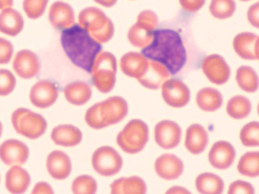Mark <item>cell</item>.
<instances>
[{
  "label": "cell",
  "instance_id": "cell-1",
  "mask_svg": "<svg viewBox=\"0 0 259 194\" xmlns=\"http://www.w3.org/2000/svg\"><path fill=\"white\" fill-rule=\"evenodd\" d=\"M142 54L163 65L171 75L179 73L187 62V52L180 34L169 29L154 31L152 41Z\"/></svg>",
  "mask_w": 259,
  "mask_h": 194
},
{
  "label": "cell",
  "instance_id": "cell-2",
  "mask_svg": "<svg viewBox=\"0 0 259 194\" xmlns=\"http://www.w3.org/2000/svg\"><path fill=\"white\" fill-rule=\"evenodd\" d=\"M62 48L75 66L91 73L102 46L90 32L78 24L63 30Z\"/></svg>",
  "mask_w": 259,
  "mask_h": 194
},
{
  "label": "cell",
  "instance_id": "cell-3",
  "mask_svg": "<svg viewBox=\"0 0 259 194\" xmlns=\"http://www.w3.org/2000/svg\"><path fill=\"white\" fill-rule=\"evenodd\" d=\"M128 113L126 101L120 96L110 98L90 108L85 121L92 128L102 129L121 121Z\"/></svg>",
  "mask_w": 259,
  "mask_h": 194
},
{
  "label": "cell",
  "instance_id": "cell-4",
  "mask_svg": "<svg viewBox=\"0 0 259 194\" xmlns=\"http://www.w3.org/2000/svg\"><path fill=\"white\" fill-rule=\"evenodd\" d=\"M148 139L147 124L140 119H134L128 122L118 134L117 143L124 153L135 155L144 149Z\"/></svg>",
  "mask_w": 259,
  "mask_h": 194
},
{
  "label": "cell",
  "instance_id": "cell-5",
  "mask_svg": "<svg viewBox=\"0 0 259 194\" xmlns=\"http://www.w3.org/2000/svg\"><path fill=\"white\" fill-rule=\"evenodd\" d=\"M12 123L17 133L30 139L41 137L48 127L44 117L25 108H19L14 112Z\"/></svg>",
  "mask_w": 259,
  "mask_h": 194
},
{
  "label": "cell",
  "instance_id": "cell-6",
  "mask_svg": "<svg viewBox=\"0 0 259 194\" xmlns=\"http://www.w3.org/2000/svg\"><path fill=\"white\" fill-rule=\"evenodd\" d=\"M92 165L99 175L111 177L120 171L123 166V160L114 148L110 146H103L95 151L92 157Z\"/></svg>",
  "mask_w": 259,
  "mask_h": 194
},
{
  "label": "cell",
  "instance_id": "cell-7",
  "mask_svg": "<svg viewBox=\"0 0 259 194\" xmlns=\"http://www.w3.org/2000/svg\"><path fill=\"white\" fill-rule=\"evenodd\" d=\"M158 25V17L152 11L146 10L140 13L138 23L131 33L133 35V44L138 47L147 46L153 38V33Z\"/></svg>",
  "mask_w": 259,
  "mask_h": 194
},
{
  "label": "cell",
  "instance_id": "cell-8",
  "mask_svg": "<svg viewBox=\"0 0 259 194\" xmlns=\"http://www.w3.org/2000/svg\"><path fill=\"white\" fill-rule=\"evenodd\" d=\"M162 95L168 105L174 108H181L189 102L191 93L188 86L183 81L172 78L163 83Z\"/></svg>",
  "mask_w": 259,
  "mask_h": 194
},
{
  "label": "cell",
  "instance_id": "cell-9",
  "mask_svg": "<svg viewBox=\"0 0 259 194\" xmlns=\"http://www.w3.org/2000/svg\"><path fill=\"white\" fill-rule=\"evenodd\" d=\"M202 69L208 80L215 84H224L230 77L228 64L224 57L218 54L206 57L202 62Z\"/></svg>",
  "mask_w": 259,
  "mask_h": 194
},
{
  "label": "cell",
  "instance_id": "cell-10",
  "mask_svg": "<svg viewBox=\"0 0 259 194\" xmlns=\"http://www.w3.org/2000/svg\"><path fill=\"white\" fill-rule=\"evenodd\" d=\"M182 129L176 122L163 120L158 123L155 128V139L156 143L164 149H171L180 144Z\"/></svg>",
  "mask_w": 259,
  "mask_h": 194
},
{
  "label": "cell",
  "instance_id": "cell-11",
  "mask_svg": "<svg viewBox=\"0 0 259 194\" xmlns=\"http://www.w3.org/2000/svg\"><path fill=\"white\" fill-rule=\"evenodd\" d=\"M58 95V88L54 82L49 80H41L31 88L30 99L33 105L45 109L56 102Z\"/></svg>",
  "mask_w": 259,
  "mask_h": 194
},
{
  "label": "cell",
  "instance_id": "cell-12",
  "mask_svg": "<svg viewBox=\"0 0 259 194\" xmlns=\"http://www.w3.org/2000/svg\"><path fill=\"white\" fill-rule=\"evenodd\" d=\"M29 156L28 147L18 140H7L0 146V159L7 165H23Z\"/></svg>",
  "mask_w": 259,
  "mask_h": 194
},
{
  "label": "cell",
  "instance_id": "cell-13",
  "mask_svg": "<svg viewBox=\"0 0 259 194\" xmlns=\"http://www.w3.org/2000/svg\"><path fill=\"white\" fill-rule=\"evenodd\" d=\"M16 73L21 78L29 79L35 77L40 70L37 56L28 50L20 51L16 54L13 64Z\"/></svg>",
  "mask_w": 259,
  "mask_h": 194
},
{
  "label": "cell",
  "instance_id": "cell-14",
  "mask_svg": "<svg viewBox=\"0 0 259 194\" xmlns=\"http://www.w3.org/2000/svg\"><path fill=\"white\" fill-rule=\"evenodd\" d=\"M235 157L236 152L232 144L222 140L213 144L208 155V160L214 168L226 170L232 165Z\"/></svg>",
  "mask_w": 259,
  "mask_h": 194
},
{
  "label": "cell",
  "instance_id": "cell-15",
  "mask_svg": "<svg viewBox=\"0 0 259 194\" xmlns=\"http://www.w3.org/2000/svg\"><path fill=\"white\" fill-rule=\"evenodd\" d=\"M236 53L246 60H258V36L245 32L237 34L233 43Z\"/></svg>",
  "mask_w": 259,
  "mask_h": 194
},
{
  "label": "cell",
  "instance_id": "cell-16",
  "mask_svg": "<svg viewBox=\"0 0 259 194\" xmlns=\"http://www.w3.org/2000/svg\"><path fill=\"white\" fill-rule=\"evenodd\" d=\"M158 175L166 180H175L183 173V161L174 155L164 154L159 157L155 163Z\"/></svg>",
  "mask_w": 259,
  "mask_h": 194
},
{
  "label": "cell",
  "instance_id": "cell-17",
  "mask_svg": "<svg viewBox=\"0 0 259 194\" xmlns=\"http://www.w3.org/2000/svg\"><path fill=\"white\" fill-rule=\"evenodd\" d=\"M47 166L50 175L56 180L67 179L72 171V163L69 157L59 150L54 151L49 155Z\"/></svg>",
  "mask_w": 259,
  "mask_h": 194
},
{
  "label": "cell",
  "instance_id": "cell-18",
  "mask_svg": "<svg viewBox=\"0 0 259 194\" xmlns=\"http://www.w3.org/2000/svg\"><path fill=\"white\" fill-rule=\"evenodd\" d=\"M169 76L170 73L163 65L150 60L146 72L138 80L144 87L150 90H157L161 87Z\"/></svg>",
  "mask_w": 259,
  "mask_h": 194
},
{
  "label": "cell",
  "instance_id": "cell-19",
  "mask_svg": "<svg viewBox=\"0 0 259 194\" xmlns=\"http://www.w3.org/2000/svg\"><path fill=\"white\" fill-rule=\"evenodd\" d=\"M51 138L57 145L72 147L81 142L82 134L78 127L73 125L63 124L53 129Z\"/></svg>",
  "mask_w": 259,
  "mask_h": 194
},
{
  "label": "cell",
  "instance_id": "cell-20",
  "mask_svg": "<svg viewBox=\"0 0 259 194\" xmlns=\"http://www.w3.org/2000/svg\"><path fill=\"white\" fill-rule=\"evenodd\" d=\"M208 142V134L202 125L194 124L188 128L185 146L190 153L196 155L202 154Z\"/></svg>",
  "mask_w": 259,
  "mask_h": 194
},
{
  "label": "cell",
  "instance_id": "cell-21",
  "mask_svg": "<svg viewBox=\"0 0 259 194\" xmlns=\"http://www.w3.org/2000/svg\"><path fill=\"white\" fill-rule=\"evenodd\" d=\"M31 178L28 172L18 165L13 166L7 172L6 186L13 193H22L29 187Z\"/></svg>",
  "mask_w": 259,
  "mask_h": 194
},
{
  "label": "cell",
  "instance_id": "cell-22",
  "mask_svg": "<svg viewBox=\"0 0 259 194\" xmlns=\"http://www.w3.org/2000/svg\"><path fill=\"white\" fill-rule=\"evenodd\" d=\"M24 20L21 14L11 8L2 11L0 13V32L10 36H16L22 31Z\"/></svg>",
  "mask_w": 259,
  "mask_h": 194
},
{
  "label": "cell",
  "instance_id": "cell-23",
  "mask_svg": "<svg viewBox=\"0 0 259 194\" xmlns=\"http://www.w3.org/2000/svg\"><path fill=\"white\" fill-rule=\"evenodd\" d=\"M94 67L91 73L93 82L96 87L101 92L109 93L114 87L116 82V67L115 64L109 67Z\"/></svg>",
  "mask_w": 259,
  "mask_h": 194
},
{
  "label": "cell",
  "instance_id": "cell-24",
  "mask_svg": "<svg viewBox=\"0 0 259 194\" xmlns=\"http://www.w3.org/2000/svg\"><path fill=\"white\" fill-rule=\"evenodd\" d=\"M74 13L68 4L57 2L53 4L49 12V19L54 27L58 29H66L67 22H73Z\"/></svg>",
  "mask_w": 259,
  "mask_h": 194
},
{
  "label": "cell",
  "instance_id": "cell-25",
  "mask_svg": "<svg viewBox=\"0 0 259 194\" xmlns=\"http://www.w3.org/2000/svg\"><path fill=\"white\" fill-rule=\"evenodd\" d=\"M64 94L69 103L74 105L81 106L90 100L92 90L88 83L76 81L66 86L64 89Z\"/></svg>",
  "mask_w": 259,
  "mask_h": 194
},
{
  "label": "cell",
  "instance_id": "cell-26",
  "mask_svg": "<svg viewBox=\"0 0 259 194\" xmlns=\"http://www.w3.org/2000/svg\"><path fill=\"white\" fill-rule=\"evenodd\" d=\"M111 193L114 194L145 193L147 186L141 178L133 176L121 178L111 184Z\"/></svg>",
  "mask_w": 259,
  "mask_h": 194
},
{
  "label": "cell",
  "instance_id": "cell-27",
  "mask_svg": "<svg viewBox=\"0 0 259 194\" xmlns=\"http://www.w3.org/2000/svg\"><path fill=\"white\" fill-rule=\"evenodd\" d=\"M197 103L200 109L206 112L218 111L223 103V96L217 89L205 88L200 90L197 95Z\"/></svg>",
  "mask_w": 259,
  "mask_h": 194
},
{
  "label": "cell",
  "instance_id": "cell-28",
  "mask_svg": "<svg viewBox=\"0 0 259 194\" xmlns=\"http://www.w3.org/2000/svg\"><path fill=\"white\" fill-rule=\"evenodd\" d=\"M196 186L201 193L220 194L223 192L225 184L220 176L210 172H205L197 178Z\"/></svg>",
  "mask_w": 259,
  "mask_h": 194
},
{
  "label": "cell",
  "instance_id": "cell-29",
  "mask_svg": "<svg viewBox=\"0 0 259 194\" xmlns=\"http://www.w3.org/2000/svg\"><path fill=\"white\" fill-rule=\"evenodd\" d=\"M132 55L133 60H132L128 54L127 56L131 60L128 61L124 56L122 62L128 63L122 64V70L127 76L139 79L146 72L149 61L142 54L134 53Z\"/></svg>",
  "mask_w": 259,
  "mask_h": 194
},
{
  "label": "cell",
  "instance_id": "cell-30",
  "mask_svg": "<svg viewBox=\"0 0 259 194\" xmlns=\"http://www.w3.org/2000/svg\"><path fill=\"white\" fill-rule=\"evenodd\" d=\"M236 80L241 89L246 92L254 93L258 90V76L250 67L243 66L237 69Z\"/></svg>",
  "mask_w": 259,
  "mask_h": 194
},
{
  "label": "cell",
  "instance_id": "cell-31",
  "mask_svg": "<svg viewBox=\"0 0 259 194\" xmlns=\"http://www.w3.org/2000/svg\"><path fill=\"white\" fill-rule=\"evenodd\" d=\"M252 105L250 100L242 95H237L228 102L227 111L232 118L241 120L248 117L251 113Z\"/></svg>",
  "mask_w": 259,
  "mask_h": 194
},
{
  "label": "cell",
  "instance_id": "cell-32",
  "mask_svg": "<svg viewBox=\"0 0 259 194\" xmlns=\"http://www.w3.org/2000/svg\"><path fill=\"white\" fill-rule=\"evenodd\" d=\"M258 160V152L247 153L241 158L237 169L243 176L257 177L259 175Z\"/></svg>",
  "mask_w": 259,
  "mask_h": 194
},
{
  "label": "cell",
  "instance_id": "cell-33",
  "mask_svg": "<svg viewBox=\"0 0 259 194\" xmlns=\"http://www.w3.org/2000/svg\"><path fill=\"white\" fill-rule=\"evenodd\" d=\"M236 9L234 0H211L209 11L214 18L226 19L231 17Z\"/></svg>",
  "mask_w": 259,
  "mask_h": 194
},
{
  "label": "cell",
  "instance_id": "cell-34",
  "mask_svg": "<svg viewBox=\"0 0 259 194\" xmlns=\"http://www.w3.org/2000/svg\"><path fill=\"white\" fill-rule=\"evenodd\" d=\"M97 188L96 180L93 177L86 175L77 177L72 185V190L74 193H95Z\"/></svg>",
  "mask_w": 259,
  "mask_h": 194
},
{
  "label": "cell",
  "instance_id": "cell-35",
  "mask_svg": "<svg viewBox=\"0 0 259 194\" xmlns=\"http://www.w3.org/2000/svg\"><path fill=\"white\" fill-rule=\"evenodd\" d=\"M258 122L253 121L246 124L240 133V139L242 143L246 147L258 146Z\"/></svg>",
  "mask_w": 259,
  "mask_h": 194
},
{
  "label": "cell",
  "instance_id": "cell-36",
  "mask_svg": "<svg viewBox=\"0 0 259 194\" xmlns=\"http://www.w3.org/2000/svg\"><path fill=\"white\" fill-rule=\"evenodd\" d=\"M49 0H24L23 9L31 19H37L45 13Z\"/></svg>",
  "mask_w": 259,
  "mask_h": 194
},
{
  "label": "cell",
  "instance_id": "cell-37",
  "mask_svg": "<svg viewBox=\"0 0 259 194\" xmlns=\"http://www.w3.org/2000/svg\"><path fill=\"white\" fill-rule=\"evenodd\" d=\"M16 85L14 74L7 69H0V96H7L13 92Z\"/></svg>",
  "mask_w": 259,
  "mask_h": 194
},
{
  "label": "cell",
  "instance_id": "cell-38",
  "mask_svg": "<svg viewBox=\"0 0 259 194\" xmlns=\"http://www.w3.org/2000/svg\"><path fill=\"white\" fill-rule=\"evenodd\" d=\"M14 53L12 42L8 39L0 37V64H6L11 61Z\"/></svg>",
  "mask_w": 259,
  "mask_h": 194
},
{
  "label": "cell",
  "instance_id": "cell-39",
  "mask_svg": "<svg viewBox=\"0 0 259 194\" xmlns=\"http://www.w3.org/2000/svg\"><path fill=\"white\" fill-rule=\"evenodd\" d=\"M254 193V189L252 184L242 180H237L232 183L228 191L229 194Z\"/></svg>",
  "mask_w": 259,
  "mask_h": 194
},
{
  "label": "cell",
  "instance_id": "cell-40",
  "mask_svg": "<svg viewBox=\"0 0 259 194\" xmlns=\"http://www.w3.org/2000/svg\"><path fill=\"white\" fill-rule=\"evenodd\" d=\"M182 8L186 12L195 13L204 6L206 0H179Z\"/></svg>",
  "mask_w": 259,
  "mask_h": 194
},
{
  "label": "cell",
  "instance_id": "cell-41",
  "mask_svg": "<svg viewBox=\"0 0 259 194\" xmlns=\"http://www.w3.org/2000/svg\"><path fill=\"white\" fill-rule=\"evenodd\" d=\"M259 4L256 3L252 5L248 9L247 17L249 23L254 28L258 29V13Z\"/></svg>",
  "mask_w": 259,
  "mask_h": 194
},
{
  "label": "cell",
  "instance_id": "cell-42",
  "mask_svg": "<svg viewBox=\"0 0 259 194\" xmlns=\"http://www.w3.org/2000/svg\"><path fill=\"white\" fill-rule=\"evenodd\" d=\"M32 193H53L54 191L51 186L45 182H40L37 183Z\"/></svg>",
  "mask_w": 259,
  "mask_h": 194
},
{
  "label": "cell",
  "instance_id": "cell-43",
  "mask_svg": "<svg viewBox=\"0 0 259 194\" xmlns=\"http://www.w3.org/2000/svg\"><path fill=\"white\" fill-rule=\"evenodd\" d=\"M166 193H190L191 192L185 188L181 186L172 187L166 192Z\"/></svg>",
  "mask_w": 259,
  "mask_h": 194
},
{
  "label": "cell",
  "instance_id": "cell-44",
  "mask_svg": "<svg viewBox=\"0 0 259 194\" xmlns=\"http://www.w3.org/2000/svg\"><path fill=\"white\" fill-rule=\"evenodd\" d=\"M94 1L106 8H111L116 4L117 0H94Z\"/></svg>",
  "mask_w": 259,
  "mask_h": 194
},
{
  "label": "cell",
  "instance_id": "cell-45",
  "mask_svg": "<svg viewBox=\"0 0 259 194\" xmlns=\"http://www.w3.org/2000/svg\"><path fill=\"white\" fill-rule=\"evenodd\" d=\"M14 4V0H0V10L11 8Z\"/></svg>",
  "mask_w": 259,
  "mask_h": 194
},
{
  "label": "cell",
  "instance_id": "cell-46",
  "mask_svg": "<svg viewBox=\"0 0 259 194\" xmlns=\"http://www.w3.org/2000/svg\"><path fill=\"white\" fill-rule=\"evenodd\" d=\"M3 132V125L1 122H0V137H1Z\"/></svg>",
  "mask_w": 259,
  "mask_h": 194
},
{
  "label": "cell",
  "instance_id": "cell-47",
  "mask_svg": "<svg viewBox=\"0 0 259 194\" xmlns=\"http://www.w3.org/2000/svg\"><path fill=\"white\" fill-rule=\"evenodd\" d=\"M241 1L243 2H247L250 1V0H241Z\"/></svg>",
  "mask_w": 259,
  "mask_h": 194
}]
</instances>
